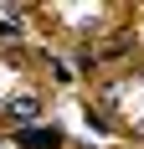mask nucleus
Returning a JSON list of instances; mask_svg holds the SVG:
<instances>
[{"label": "nucleus", "instance_id": "nucleus-1", "mask_svg": "<svg viewBox=\"0 0 144 149\" xmlns=\"http://www.w3.org/2000/svg\"><path fill=\"white\" fill-rule=\"evenodd\" d=\"M5 113H10L15 123H36L41 118V98H36V93H15L10 103H5Z\"/></svg>", "mask_w": 144, "mask_h": 149}, {"label": "nucleus", "instance_id": "nucleus-2", "mask_svg": "<svg viewBox=\"0 0 144 149\" xmlns=\"http://www.w3.org/2000/svg\"><path fill=\"white\" fill-rule=\"evenodd\" d=\"M15 144H26V149H62V134L57 129H26V134H15Z\"/></svg>", "mask_w": 144, "mask_h": 149}]
</instances>
